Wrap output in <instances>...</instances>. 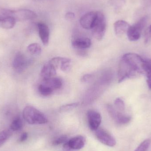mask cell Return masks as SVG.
<instances>
[{
	"label": "cell",
	"instance_id": "cell-1",
	"mask_svg": "<svg viewBox=\"0 0 151 151\" xmlns=\"http://www.w3.org/2000/svg\"><path fill=\"white\" fill-rule=\"evenodd\" d=\"M145 59L137 54L129 53L122 57L118 69V82L145 74Z\"/></svg>",
	"mask_w": 151,
	"mask_h": 151
},
{
	"label": "cell",
	"instance_id": "cell-2",
	"mask_svg": "<svg viewBox=\"0 0 151 151\" xmlns=\"http://www.w3.org/2000/svg\"><path fill=\"white\" fill-rule=\"evenodd\" d=\"M23 115L26 121L31 125H42L48 122L47 116L33 106H26L23 111Z\"/></svg>",
	"mask_w": 151,
	"mask_h": 151
},
{
	"label": "cell",
	"instance_id": "cell-3",
	"mask_svg": "<svg viewBox=\"0 0 151 151\" xmlns=\"http://www.w3.org/2000/svg\"><path fill=\"white\" fill-rule=\"evenodd\" d=\"M0 12L4 17H12L16 21L32 20L37 17V15L34 12L25 9L13 10L9 9H1Z\"/></svg>",
	"mask_w": 151,
	"mask_h": 151
},
{
	"label": "cell",
	"instance_id": "cell-4",
	"mask_svg": "<svg viewBox=\"0 0 151 151\" xmlns=\"http://www.w3.org/2000/svg\"><path fill=\"white\" fill-rule=\"evenodd\" d=\"M106 28V21L105 15L101 12H97L96 18L91 28L92 35L98 40H101L104 36Z\"/></svg>",
	"mask_w": 151,
	"mask_h": 151
},
{
	"label": "cell",
	"instance_id": "cell-5",
	"mask_svg": "<svg viewBox=\"0 0 151 151\" xmlns=\"http://www.w3.org/2000/svg\"><path fill=\"white\" fill-rule=\"evenodd\" d=\"M147 23V18H142L134 24L130 26L127 35L129 40L135 41L138 40L141 37V33Z\"/></svg>",
	"mask_w": 151,
	"mask_h": 151
},
{
	"label": "cell",
	"instance_id": "cell-6",
	"mask_svg": "<svg viewBox=\"0 0 151 151\" xmlns=\"http://www.w3.org/2000/svg\"><path fill=\"white\" fill-rule=\"evenodd\" d=\"M106 108L112 119L117 124L121 125H126L129 123L131 121V118L130 116L118 111L111 105H107Z\"/></svg>",
	"mask_w": 151,
	"mask_h": 151
},
{
	"label": "cell",
	"instance_id": "cell-7",
	"mask_svg": "<svg viewBox=\"0 0 151 151\" xmlns=\"http://www.w3.org/2000/svg\"><path fill=\"white\" fill-rule=\"evenodd\" d=\"M95 132L96 137L101 143L108 147H113L116 145L115 138L104 129L99 128Z\"/></svg>",
	"mask_w": 151,
	"mask_h": 151
},
{
	"label": "cell",
	"instance_id": "cell-8",
	"mask_svg": "<svg viewBox=\"0 0 151 151\" xmlns=\"http://www.w3.org/2000/svg\"><path fill=\"white\" fill-rule=\"evenodd\" d=\"M86 139L81 135H78L67 140L63 145L65 150H80L85 146Z\"/></svg>",
	"mask_w": 151,
	"mask_h": 151
},
{
	"label": "cell",
	"instance_id": "cell-9",
	"mask_svg": "<svg viewBox=\"0 0 151 151\" xmlns=\"http://www.w3.org/2000/svg\"><path fill=\"white\" fill-rule=\"evenodd\" d=\"M31 60L21 52H19L15 56L13 62V68L17 71L22 72L31 63Z\"/></svg>",
	"mask_w": 151,
	"mask_h": 151
},
{
	"label": "cell",
	"instance_id": "cell-10",
	"mask_svg": "<svg viewBox=\"0 0 151 151\" xmlns=\"http://www.w3.org/2000/svg\"><path fill=\"white\" fill-rule=\"evenodd\" d=\"M87 115L89 128L92 131H96L99 128L102 122L101 114L96 111L89 110L87 112Z\"/></svg>",
	"mask_w": 151,
	"mask_h": 151
},
{
	"label": "cell",
	"instance_id": "cell-11",
	"mask_svg": "<svg viewBox=\"0 0 151 151\" xmlns=\"http://www.w3.org/2000/svg\"><path fill=\"white\" fill-rule=\"evenodd\" d=\"M97 17V12L91 11L84 14L81 18L80 24L85 29H91Z\"/></svg>",
	"mask_w": 151,
	"mask_h": 151
},
{
	"label": "cell",
	"instance_id": "cell-12",
	"mask_svg": "<svg viewBox=\"0 0 151 151\" xmlns=\"http://www.w3.org/2000/svg\"><path fill=\"white\" fill-rule=\"evenodd\" d=\"M39 35L43 45L47 46L49 42L50 29L46 24L39 23L38 24Z\"/></svg>",
	"mask_w": 151,
	"mask_h": 151
},
{
	"label": "cell",
	"instance_id": "cell-13",
	"mask_svg": "<svg viewBox=\"0 0 151 151\" xmlns=\"http://www.w3.org/2000/svg\"><path fill=\"white\" fill-rule=\"evenodd\" d=\"M57 69L48 63L44 65L41 71L40 76L43 80L55 77L57 74Z\"/></svg>",
	"mask_w": 151,
	"mask_h": 151
},
{
	"label": "cell",
	"instance_id": "cell-14",
	"mask_svg": "<svg viewBox=\"0 0 151 151\" xmlns=\"http://www.w3.org/2000/svg\"><path fill=\"white\" fill-rule=\"evenodd\" d=\"M130 26L125 20H118L114 24L115 34L117 36H121L127 33Z\"/></svg>",
	"mask_w": 151,
	"mask_h": 151
},
{
	"label": "cell",
	"instance_id": "cell-15",
	"mask_svg": "<svg viewBox=\"0 0 151 151\" xmlns=\"http://www.w3.org/2000/svg\"><path fill=\"white\" fill-rule=\"evenodd\" d=\"M41 83L47 85L54 91L59 89L62 88L63 85V82L61 79L56 76L49 79L43 80Z\"/></svg>",
	"mask_w": 151,
	"mask_h": 151
},
{
	"label": "cell",
	"instance_id": "cell-16",
	"mask_svg": "<svg viewBox=\"0 0 151 151\" xmlns=\"http://www.w3.org/2000/svg\"><path fill=\"white\" fill-rule=\"evenodd\" d=\"M91 41L88 38H79L73 41L72 45L73 47L78 49L88 48L91 45Z\"/></svg>",
	"mask_w": 151,
	"mask_h": 151
},
{
	"label": "cell",
	"instance_id": "cell-17",
	"mask_svg": "<svg viewBox=\"0 0 151 151\" xmlns=\"http://www.w3.org/2000/svg\"><path fill=\"white\" fill-rule=\"evenodd\" d=\"M16 20L13 18L9 17H0V27L6 29H12L15 26Z\"/></svg>",
	"mask_w": 151,
	"mask_h": 151
},
{
	"label": "cell",
	"instance_id": "cell-18",
	"mask_svg": "<svg viewBox=\"0 0 151 151\" xmlns=\"http://www.w3.org/2000/svg\"><path fill=\"white\" fill-rule=\"evenodd\" d=\"M23 127V122L20 117L15 118L10 125V129L12 131H17L22 129Z\"/></svg>",
	"mask_w": 151,
	"mask_h": 151
},
{
	"label": "cell",
	"instance_id": "cell-19",
	"mask_svg": "<svg viewBox=\"0 0 151 151\" xmlns=\"http://www.w3.org/2000/svg\"><path fill=\"white\" fill-rule=\"evenodd\" d=\"M39 92L44 96H48L54 92V91L47 85L41 83L38 87Z\"/></svg>",
	"mask_w": 151,
	"mask_h": 151
},
{
	"label": "cell",
	"instance_id": "cell-20",
	"mask_svg": "<svg viewBox=\"0 0 151 151\" xmlns=\"http://www.w3.org/2000/svg\"><path fill=\"white\" fill-rule=\"evenodd\" d=\"M13 131L11 129L4 130L0 132V147L12 135Z\"/></svg>",
	"mask_w": 151,
	"mask_h": 151
},
{
	"label": "cell",
	"instance_id": "cell-21",
	"mask_svg": "<svg viewBox=\"0 0 151 151\" xmlns=\"http://www.w3.org/2000/svg\"><path fill=\"white\" fill-rule=\"evenodd\" d=\"M27 50L30 54L34 55H39L41 53V46L38 43H33L27 47Z\"/></svg>",
	"mask_w": 151,
	"mask_h": 151
},
{
	"label": "cell",
	"instance_id": "cell-22",
	"mask_svg": "<svg viewBox=\"0 0 151 151\" xmlns=\"http://www.w3.org/2000/svg\"><path fill=\"white\" fill-rule=\"evenodd\" d=\"M145 59V72L147 78V83L149 88L151 89V65L146 62Z\"/></svg>",
	"mask_w": 151,
	"mask_h": 151
},
{
	"label": "cell",
	"instance_id": "cell-23",
	"mask_svg": "<svg viewBox=\"0 0 151 151\" xmlns=\"http://www.w3.org/2000/svg\"><path fill=\"white\" fill-rule=\"evenodd\" d=\"M114 104L116 110L118 111L123 113L126 108V106L124 101L120 98H118L115 99Z\"/></svg>",
	"mask_w": 151,
	"mask_h": 151
},
{
	"label": "cell",
	"instance_id": "cell-24",
	"mask_svg": "<svg viewBox=\"0 0 151 151\" xmlns=\"http://www.w3.org/2000/svg\"><path fill=\"white\" fill-rule=\"evenodd\" d=\"M125 0H109V4L115 10L120 9L125 4Z\"/></svg>",
	"mask_w": 151,
	"mask_h": 151
},
{
	"label": "cell",
	"instance_id": "cell-25",
	"mask_svg": "<svg viewBox=\"0 0 151 151\" xmlns=\"http://www.w3.org/2000/svg\"><path fill=\"white\" fill-rule=\"evenodd\" d=\"M151 143V139H146L134 151H148L150 146Z\"/></svg>",
	"mask_w": 151,
	"mask_h": 151
},
{
	"label": "cell",
	"instance_id": "cell-26",
	"mask_svg": "<svg viewBox=\"0 0 151 151\" xmlns=\"http://www.w3.org/2000/svg\"><path fill=\"white\" fill-rule=\"evenodd\" d=\"M79 105V102H76V103L75 102V103L64 105L60 107V111H70V110H73L77 107Z\"/></svg>",
	"mask_w": 151,
	"mask_h": 151
},
{
	"label": "cell",
	"instance_id": "cell-27",
	"mask_svg": "<svg viewBox=\"0 0 151 151\" xmlns=\"http://www.w3.org/2000/svg\"><path fill=\"white\" fill-rule=\"evenodd\" d=\"M151 42V24L145 30L144 35V42L149 44Z\"/></svg>",
	"mask_w": 151,
	"mask_h": 151
},
{
	"label": "cell",
	"instance_id": "cell-28",
	"mask_svg": "<svg viewBox=\"0 0 151 151\" xmlns=\"http://www.w3.org/2000/svg\"><path fill=\"white\" fill-rule=\"evenodd\" d=\"M68 137L66 135H62L54 140L53 145H58L65 143L67 141Z\"/></svg>",
	"mask_w": 151,
	"mask_h": 151
},
{
	"label": "cell",
	"instance_id": "cell-29",
	"mask_svg": "<svg viewBox=\"0 0 151 151\" xmlns=\"http://www.w3.org/2000/svg\"><path fill=\"white\" fill-rule=\"evenodd\" d=\"M93 79V76L91 74H86L83 76L81 78L82 82L88 83L90 82Z\"/></svg>",
	"mask_w": 151,
	"mask_h": 151
},
{
	"label": "cell",
	"instance_id": "cell-30",
	"mask_svg": "<svg viewBox=\"0 0 151 151\" xmlns=\"http://www.w3.org/2000/svg\"><path fill=\"white\" fill-rule=\"evenodd\" d=\"M75 18V15L73 12H69L65 15V18L68 20H71L74 19Z\"/></svg>",
	"mask_w": 151,
	"mask_h": 151
},
{
	"label": "cell",
	"instance_id": "cell-31",
	"mask_svg": "<svg viewBox=\"0 0 151 151\" xmlns=\"http://www.w3.org/2000/svg\"><path fill=\"white\" fill-rule=\"evenodd\" d=\"M28 137V134L26 132H24L21 134L20 138H19V141L21 142H25Z\"/></svg>",
	"mask_w": 151,
	"mask_h": 151
},
{
	"label": "cell",
	"instance_id": "cell-32",
	"mask_svg": "<svg viewBox=\"0 0 151 151\" xmlns=\"http://www.w3.org/2000/svg\"><path fill=\"white\" fill-rule=\"evenodd\" d=\"M146 60V62L150 64L151 65V59H145Z\"/></svg>",
	"mask_w": 151,
	"mask_h": 151
}]
</instances>
